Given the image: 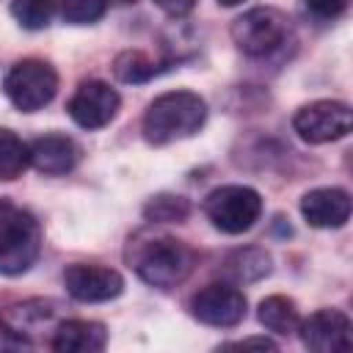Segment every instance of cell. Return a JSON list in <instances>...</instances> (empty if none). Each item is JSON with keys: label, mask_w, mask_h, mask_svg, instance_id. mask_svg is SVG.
<instances>
[{"label": "cell", "mask_w": 353, "mask_h": 353, "mask_svg": "<svg viewBox=\"0 0 353 353\" xmlns=\"http://www.w3.org/2000/svg\"><path fill=\"white\" fill-rule=\"evenodd\" d=\"M207 121V102L193 91H165L143 113V138L165 146L196 135Z\"/></svg>", "instance_id": "cell-1"}, {"label": "cell", "mask_w": 353, "mask_h": 353, "mask_svg": "<svg viewBox=\"0 0 353 353\" xmlns=\"http://www.w3.org/2000/svg\"><path fill=\"white\" fill-rule=\"evenodd\" d=\"M130 262L146 284L168 290L182 284L190 276L196 265V254L182 240L160 234V237L135 240L130 251Z\"/></svg>", "instance_id": "cell-2"}, {"label": "cell", "mask_w": 353, "mask_h": 353, "mask_svg": "<svg viewBox=\"0 0 353 353\" xmlns=\"http://www.w3.org/2000/svg\"><path fill=\"white\" fill-rule=\"evenodd\" d=\"M41 248V229L39 221L11 204L0 201V273L3 276H19L25 273Z\"/></svg>", "instance_id": "cell-3"}, {"label": "cell", "mask_w": 353, "mask_h": 353, "mask_svg": "<svg viewBox=\"0 0 353 353\" xmlns=\"http://www.w3.org/2000/svg\"><path fill=\"white\" fill-rule=\"evenodd\" d=\"M290 19L279 8L256 6L232 22V41L248 58H268L287 44Z\"/></svg>", "instance_id": "cell-4"}, {"label": "cell", "mask_w": 353, "mask_h": 353, "mask_svg": "<svg viewBox=\"0 0 353 353\" xmlns=\"http://www.w3.org/2000/svg\"><path fill=\"white\" fill-rule=\"evenodd\" d=\"M3 91L17 110L22 113L41 110L44 105L52 102L58 91V72L52 69V63L39 58L17 61L3 77Z\"/></svg>", "instance_id": "cell-5"}, {"label": "cell", "mask_w": 353, "mask_h": 353, "mask_svg": "<svg viewBox=\"0 0 353 353\" xmlns=\"http://www.w3.org/2000/svg\"><path fill=\"white\" fill-rule=\"evenodd\" d=\"M204 212L223 234L248 232L262 215V196L248 185H221L207 193Z\"/></svg>", "instance_id": "cell-6"}, {"label": "cell", "mask_w": 353, "mask_h": 353, "mask_svg": "<svg viewBox=\"0 0 353 353\" xmlns=\"http://www.w3.org/2000/svg\"><path fill=\"white\" fill-rule=\"evenodd\" d=\"M350 124H353L350 108L345 102H336V99L309 102V105L298 108V113L292 116V127L306 143L339 141L350 132Z\"/></svg>", "instance_id": "cell-7"}, {"label": "cell", "mask_w": 353, "mask_h": 353, "mask_svg": "<svg viewBox=\"0 0 353 353\" xmlns=\"http://www.w3.org/2000/svg\"><path fill=\"white\" fill-rule=\"evenodd\" d=\"M190 314L212 328H232L245 317V295L234 284H207L193 292L188 303Z\"/></svg>", "instance_id": "cell-8"}, {"label": "cell", "mask_w": 353, "mask_h": 353, "mask_svg": "<svg viewBox=\"0 0 353 353\" xmlns=\"http://www.w3.org/2000/svg\"><path fill=\"white\" fill-rule=\"evenodd\" d=\"M119 105H121V97L110 83L83 80L72 94L66 110L74 119V124H80L83 130H99L113 121V116L119 113Z\"/></svg>", "instance_id": "cell-9"}, {"label": "cell", "mask_w": 353, "mask_h": 353, "mask_svg": "<svg viewBox=\"0 0 353 353\" xmlns=\"http://www.w3.org/2000/svg\"><path fill=\"white\" fill-rule=\"evenodd\" d=\"M301 339L314 353H345L353 347L350 317L339 309H317L298 323Z\"/></svg>", "instance_id": "cell-10"}, {"label": "cell", "mask_w": 353, "mask_h": 353, "mask_svg": "<svg viewBox=\"0 0 353 353\" xmlns=\"http://www.w3.org/2000/svg\"><path fill=\"white\" fill-rule=\"evenodd\" d=\"M63 287L74 301L83 303H102L110 298H119L124 290V279L119 270L105 265H69L63 270Z\"/></svg>", "instance_id": "cell-11"}, {"label": "cell", "mask_w": 353, "mask_h": 353, "mask_svg": "<svg viewBox=\"0 0 353 353\" xmlns=\"http://www.w3.org/2000/svg\"><path fill=\"white\" fill-rule=\"evenodd\" d=\"M301 212L309 226L339 229L350 218V196L342 188H314L301 199Z\"/></svg>", "instance_id": "cell-12"}, {"label": "cell", "mask_w": 353, "mask_h": 353, "mask_svg": "<svg viewBox=\"0 0 353 353\" xmlns=\"http://www.w3.org/2000/svg\"><path fill=\"white\" fill-rule=\"evenodd\" d=\"M58 320V303L55 301H44V298H33V301H22V303H14L8 306L3 314H0V323L6 331H11L14 336L30 342L33 334L44 331V328H52L55 331V323Z\"/></svg>", "instance_id": "cell-13"}, {"label": "cell", "mask_w": 353, "mask_h": 353, "mask_svg": "<svg viewBox=\"0 0 353 353\" xmlns=\"http://www.w3.org/2000/svg\"><path fill=\"white\" fill-rule=\"evenodd\" d=\"M28 149H30V165L47 176L69 174L80 160V146L69 135H58V132L36 138Z\"/></svg>", "instance_id": "cell-14"}, {"label": "cell", "mask_w": 353, "mask_h": 353, "mask_svg": "<svg viewBox=\"0 0 353 353\" xmlns=\"http://www.w3.org/2000/svg\"><path fill=\"white\" fill-rule=\"evenodd\" d=\"M108 345V331L97 320H63L55 325L50 347L58 353H99Z\"/></svg>", "instance_id": "cell-15"}, {"label": "cell", "mask_w": 353, "mask_h": 353, "mask_svg": "<svg viewBox=\"0 0 353 353\" xmlns=\"http://www.w3.org/2000/svg\"><path fill=\"white\" fill-rule=\"evenodd\" d=\"M259 323L273 331V334H295L298 331V323H301V314L295 309V301L287 298V295H268L262 303H259V312H256Z\"/></svg>", "instance_id": "cell-16"}, {"label": "cell", "mask_w": 353, "mask_h": 353, "mask_svg": "<svg viewBox=\"0 0 353 353\" xmlns=\"http://www.w3.org/2000/svg\"><path fill=\"white\" fill-rule=\"evenodd\" d=\"M223 270L240 284H248V281H259L262 276L270 273V254L265 248H240V251H232L223 262Z\"/></svg>", "instance_id": "cell-17"}, {"label": "cell", "mask_w": 353, "mask_h": 353, "mask_svg": "<svg viewBox=\"0 0 353 353\" xmlns=\"http://www.w3.org/2000/svg\"><path fill=\"white\" fill-rule=\"evenodd\" d=\"M113 72L121 83H146L160 72V63L143 50H124L113 61Z\"/></svg>", "instance_id": "cell-18"}, {"label": "cell", "mask_w": 353, "mask_h": 353, "mask_svg": "<svg viewBox=\"0 0 353 353\" xmlns=\"http://www.w3.org/2000/svg\"><path fill=\"white\" fill-rule=\"evenodd\" d=\"M30 163V149L28 143L11 132L0 130V179H17Z\"/></svg>", "instance_id": "cell-19"}, {"label": "cell", "mask_w": 353, "mask_h": 353, "mask_svg": "<svg viewBox=\"0 0 353 353\" xmlns=\"http://www.w3.org/2000/svg\"><path fill=\"white\" fill-rule=\"evenodd\" d=\"M188 212H190L188 199L174 196V193L152 196L149 204L143 207V215H146V221H152V223H179V221L188 218Z\"/></svg>", "instance_id": "cell-20"}, {"label": "cell", "mask_w": 353, "mask_h": 353, "mask_svg": "<svg viewBox=\"0 0 353 353\" xmlns=\"http://www.w3.org/2000/svg\"><path fill=\"white\" fill-rule=\"evenodd\" d=\"M52 14H55V0H11V17L28 30L47 28Z\"/></svg>", "instance_id": "cell-21"}, {"label": "cell", "mask_w": 353, "mask_h": 353, "mask_svg": "<svg viewBox=\"0 0 353 353\" xmlns=\"http://www.w3.org/2000/svg\"><path fill=\"white\" fill-rule=\"evenodd\" d=\"M108 11V0H61V14L72 25H91Z\"/></svg>", "instance_id": "cell-22"}, {"label": "cell", "mask_w": 353, "mask_h": 353, "mask_svg": "<svg viewBox=\"0 0 353 353\" xmlns=\"http://www.w3.org/2000/svg\"><path fill=\"white\" fill-rule=\"evenodd\" d=\"M303 6L323 19H334L339 14H345V8L350 6V0H303Z\"/></svg>", "instance_id": "cell-23"}, {"label": "cell", "mask_w": 353, "mask_h": 353, "mask_svg": "<svg viewBox=\"0 0 353 353\" xmlns=\"http://www.w3.org/2000/svg\"><path fill=\"white\" fill-rule=\"evenodd\" d=\"M154 6H157L160 11H165L168 17H185V14L193 11L196 0H154Z\"/></svg>", "instance_id": "cell-24"}, {"label": "cell", "mask_w": 353, "mask_h": 353, "mask_svg": "<svg viewBox=\"0 0 353 353\" xmlns=\"http://www.w3.org/2000/svg\"><path fill=\"white\" fill-rule=\"evenodd\" d=\"M223 347H262V350H276V342L268 336H248L240 342H226Z\"/></svg>", "instance_id": "cell-25"}, {"label": "cell", "mask_w": 353, "mask_h": 353, "mask_svg": "<svg viewBox=\"0 0 353 353\" xmlns=\"http://www.w3.org/2000/svg\"><path fill=\"white\" fill-rule=\"evenodd\" d=\"M218 3H221V6H240L243 0H218Z\"/></svg>", "instance_id": "cell-26"}, {"label": "cell", "mask_w": 353, "mask_h": 353, "mask_svg": "<svg viewBox=\"0 0 353 353\" xmlns=\"http://www.w3.org/2000/svg\"><path fill=\"white\" fill-rule=\"evenodd\" d=\"M119 3H135V0H119Z\"/></svg>", "instance_id": "cell-27"}]
</instances>
